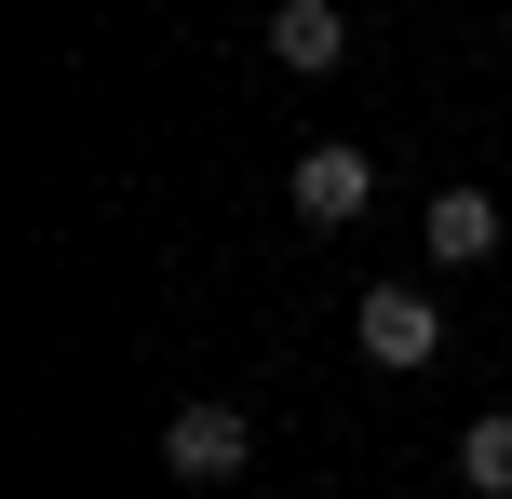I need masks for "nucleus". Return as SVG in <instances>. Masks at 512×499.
Instances as JSON below:
<instances>
[{
    "label": "nucleus",
    "instance_id": "1",
    "mask_svg": "<svg viewBox=\"0 0 512 499\" xmlns=\"http://www.w3.org/2000/svg\"><path fill=\"white\" fill-rule=\"evenodd\" d=\"M243 459H256L243 405H176V419H162V473H176V486H230Z\"/></svg>",
    "mask_w": 512,
    "mask_h": 499
},
{
    "label": "nucleus",
    "instance_id": "2",
    "mask_svg": "<svg viewBox=\"0 0 512 499\" xmlns=\"http://www.w3.org/2000/svg\"><path fill=\"white\" fill-rule=\"evenodd\" d=\"M351 338H364V365H432V351H445V311H432V297H405V284H364V311H351Z\"/></svg>",
    "mask_w": 512,
    "mask_h": 499
},
{
    "label": "nucleus",
    "instance_id": "3",
    "mask_svg": "<svg viewBox=\"0 0 512 499\" xmlns=\"http://www.w3.org/2000/svg\"><path fill=\"white\" fill-rule=\"evenodd\" d=\"M364 203H378V162H364V149H310L297 162V216H310V230H351Z\"/></svg>",
    "mask_w": 512,
    "mask_h": 499
},
{
    "label": "nucleus",
    "instance_id": "4",
    "mask_svg": "<svg viewBox=\"0 0 512 499\" xmlns=\"http://www.w3.org/2000/svg\"><path fill=\"white\" fill-rule=\"evenodd\" d=\"M418 243H432L445 270H486V257H499V189H432Z\"/></svg>",
    "mask_w": 512,
    "mask_h": 499
},
{
    "label": "nucleus",
    "instance_id": "5",
    "mask_svg": "<svg viewBox=\"0 0 512 499\" xmlns=\"http://www.w3.org/2000/svg\"><path fill=\"white\" fill-rule=\"evenodd\" d=\"M270 54H283V68H337V54H351V14H337V0H283V14H270Z\"/></svg>",
    "mask_w": 512,
    "mask_h": 499
},
{
    "label": "nucleus",
    "instance_id": "6",
    "mask_svg": "<svg viewBox=\"0 0 512 499\" xmlns=\"http://www.w3.org/2000/svg\"><path fill=\"white\" fill-rule=\"evenodd\" d=\"M459 486L472 499H512V419H472L459 432Z\"/></svg>",
    "mask_w": 512,
    "mask_h": 499
}]
</instances>
